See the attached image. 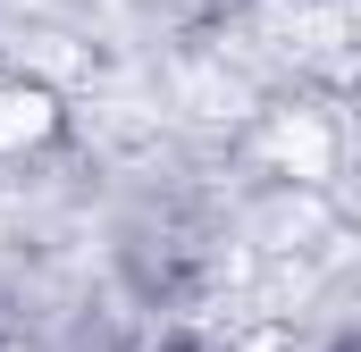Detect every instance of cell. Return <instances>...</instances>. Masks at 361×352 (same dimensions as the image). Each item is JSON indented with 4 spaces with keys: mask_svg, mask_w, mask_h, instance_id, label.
Wrapping results in <instances>:
<instances>
[{
    "mask_svg": "<svg viewBox=\"0 0 361 352\" xmlns=\"http://www.w3.org/2000/svg\"><path fill=\"white\" fill-rule=\"evenodd\" d=\"M42 126H51V101H42V92H0V151L34 143Z\"/></svg>",
    "mask_w": 361,
    "mask_h": 352,
    "instance_id": "1",
    "label": "cell"
}]
</instances>
